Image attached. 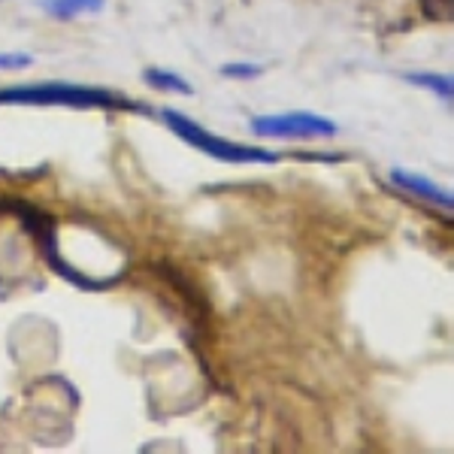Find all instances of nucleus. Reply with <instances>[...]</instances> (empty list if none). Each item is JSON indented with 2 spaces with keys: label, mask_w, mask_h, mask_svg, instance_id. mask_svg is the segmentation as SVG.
Instances as JSON below:
<instances>
[{
  "label": "nucleus",
  "mask_w": 454,
  "mask_h": 454,
  "mask_svg": "<svg viewBox=\"0 0 454 454\" xmlns=\"http://www.w3.org/2000/svg\"><path fill=\"white\" fill-rule=\"evenodd\" d=\"M34 67L31 52H0V73H19Z\"/></svg>",
  "instance_id": "9"
},
{
  "label": "nucleus",
  "mask_w": 454,
  "mask_h": 454,
  "mask_svg": "<svg viewBox=\"0 0 454 454\" xmlns=\"http://www.w3.org/2000/svg\"><path fill=\"white\" fill-rule=\"evenodd\" d=\"M222 76H224V79H237V82H248V79H261V76H263V64L231 61V64H222Z\"/></svg>",
  "instance_id": "8"
},
{
  "label": "nucleus",
  "mask_w": 454,
  "mask_h": 454,
  "mask_svg": "<svg viewBox=\"0 0 454 454\" xmlns=\"http://www.w3.org/2000/svg\"><path fill=\"white\" fill-rule=\"evenodd\" d=\"M252 134L261 140H333L340 134V124L309 109H288V113L254 115Z\"/></svg>",
  "instance_id": "3"
},
{
  "label": "nucleus",
  "mask_w": 454,
  "mask_h": 454,
  "mask_svg": "<svg viewBox=\"0 0 454 454\" xmlns=\"http://www.w3.org/2000/svg\"><path fill=\"white\" fill-rule=\"evenodd\" d=\"M160 119H164L167 128L173 130L179 140H185L192 149L203 152V155L224 160V164H276L279 155L267 149H258V145H246V143H233L224 140V137L212 134L203 124H197L194 119H188L179 109H160Z\"/></svg>",
  "instance_id": "1"
},
{
  "label": "nucleus",
  "mask_w": 454,
  "mask_h": 454,
  "mask_svg": "<svg viewBox=\"0 0 454 454\" xmlns=\"http://www.w3.org/2000/svg\"><path fill=\"white\" fill-rule=\"evenodd\" d=\"M145 82L152 88H158V91H167V94H176V98H192L194 88L185 82V79L179 76V73L173 70H164V67H149L143 73Z\"/></svg>",
  "instance_id": "6"
},
{
  "label": "nucleus",
  "mask_w": 454,
  "mask_h": 454,
  "mask_svg": "<svg viewBox=\"0 0 454 454\" xmlns=\"http://www.w3.org/2000/svg\"><path fill=\"white\" fill-rule=\"evenodd\" d=\"M391 182L397 188H403L406 194L419 197V200H424V203H434V207L451 209V192H449V188H442V185H436L430 176L403 170V167H394V170H391Z\"/></svg>",
  "instance_id": "4"
},
{
  "label": "nucleus",
  "mask_w": 454,
  "mask_h": 454,
  "mask_svg": "<svg viewBox=\"0 0 454 454\" xmlns=\"http://www.w3.org/2000/svg\"><path fill=\"white\" fill-rule=\"evenodd\" d=\"M406 82L427 88V91L434 94L436 100H442V104H451V98H454L451 76H442V73H406Z\"/></svg>",
  "instance_id": "7"
},
{
  "label": "nucleus",
  "mask_w": 454,
  "mask_h": 454,
  "mask_svg": "<svg viewBox=\"0 0 454 454\" xmlns=\"http://www.w3.org/2000/svg\"><path fill=\"white\" fill-rule=\"evenodd\" d=\"M73 106V109H100L124 106L113 91L73 82H40V85H12L0 88V106Z\"/></svg>",
  "instance_id": "2"
},
{
  "label": "nucleus",
  "mask_w": 454,
  "mask_h": 454,
  "mask_svg": "<svg viewBox=\"0 0 454 454\" xmlns=\"http://www.w3.org/2000/svg\"><path fill=\"white\" fill-rule=\"evenodd\" d=\"M40 10L49 19L73 21L85 16H100L106 10V0H40Z\"/></svg>",
  "instance_id": "5"
}]
</instances>
